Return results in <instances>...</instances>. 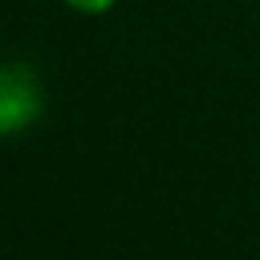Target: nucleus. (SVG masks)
<instances>
[{"instance_id": "obj_1", "label": "nucleus", "mask_w": 260, "mask_h": 260, "mask_svg": "<svg viewBox=\"0 0 260 260\" xmlns=\"http://www.w3.org/2000/svg\"><path fill=\"white\" fill-rule=\"evenodd\" d=\"M43 109V94L37 79L21 67L0 70V136L18 133L37 121Z\"/></svg>"}, {"instance_id": "obj_2", "label": "nucleus", "mask_w": 260, "mask_h": 260, "mask_svg": "<svg viewBox=\"0 0 260 260\" xmlns=\"http://www.w3.org/2000/svg\"><path fill=\"white\" fill-rule=\"evenodd\" d=\"M64 3L79 9V12H85V15H100V12L115 6V0H64Z\"/></svg>"}]
</instances>
